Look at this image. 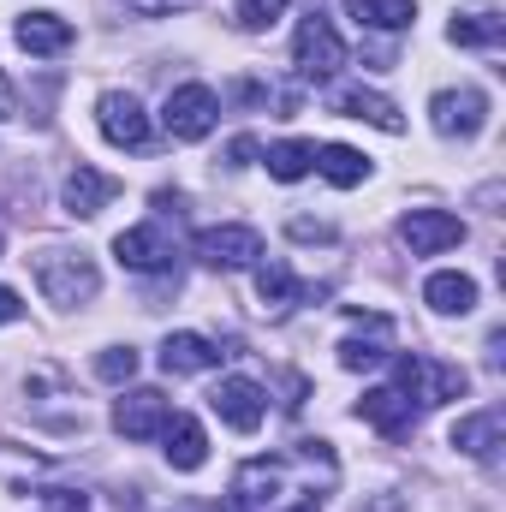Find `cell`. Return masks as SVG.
<instances>
[{"mask_svg":"<svg viewBox=\"0 0 506 512\" xmlns=\"http://www.w3.org/2000/svg\"><path fill=\"white\" fill-rule=\"evenodd\" d=\"M36 286L48 292V304L72 310V304H90L96 298L102 274H96V262L84 251H42L36 256Z\"/></svg>","mask_w":506,"mask_h":512,"instance_id":"obj_1","label":"cell"},{"mask_svg":"<svg viewBox=\"0 0 506 512\" xmlns=\"http://www.w3.org/2000/svg\"><path fill=\"white\" fill-rule=\"evenodd\" d=\"M393 387L405 393V399H417V405H453V399H465V387L471 376L465 370H453V364H435V358H399L393 364Z\"/></svg>","mask_w":506,"mask_h":512,"instance_id":"obj_2","label":"cell"},{"mask_svg":"<svg viewBox=\"0 0 506 512\" xmlns=\"http://www.w3.org/2000/svg\"><path fill=\"white\" fill-rule=\"evenodd\" d=\"M292 54H298V72H304L310 84H322V78H334V72L346 66V42H340V30H334L322 12H310V18L298 24Z\"/></svg>","mask_w":506,"mask_h":512,"instance_id":"obj_3","label":"cell"},{"mask_svg":"<svg viewBox=\"0 0 506 512\" xmlns=\"http://www.w3.org/2000/svg\"><path fill=\"white\" fill-rule=\"evenodd\" d=\"M215 120H221V102H215L209 84H179V90L167 96V108H161V126H167V137H179V143L209 137Z\"/></svg>","mask_w":506,"mask_h":512,"instance_id":"obj_4","label":"cell"},{"mask_svg":"<svg viewBox=\"0 0 506 512\" xmlns=\"http://www.w3.org/2000/svg\"><path fill=\"white\" fill-rule=\"evenodd\" d=\"M399 245H405L411 256L453 251V245H465V221L447 215V209H411V215L399 221Z\"/></svg>","mask_w":506,"mask_h":512,"instance_id":"obj_5","label":"cell"},{"mask_svg":"<svg viewBox=\"0 0 506 512\" xmlns=\"http://www.w3.org/2000/svg\"><path fill=\"white\" fill-rule=\"evenodd\" d=\"M173 423V399L161 393V387H131L126 399L114 405V429L126 435V441H149V435H161Z\"/></svg>","mask_w":506,"mask_h":512,"instance_id":"obj_6","label":"cell"},{"mask_svg":"<svg viewBox=\"0 0 506 512\" xmlns=\"http://www.w3.org/2000/svg\"><path fill=\"white\" fill-rule=\"evenodd\" d=\"M96 126H102V137L114 149H149V114H143V102L126 96V90H108L96 102Z\"/></svg>","mask_w":506,"mask_h":512,"instance_id":"obj_7","label":"cell"},{"mask_svg":"<svg viewBox=\"0 0 506 512\" xmlns=\"http://www.w3.org/2000/svg\"><path fill=\"white\" fill-rule=\"evenodd\" d=\"M429 120H435L441 137H477L489 126V96L483 90H441L429 102Z\"/></svg>","mask_w":506,"mask_h":512,"instance_id":"obj_8","label":"cell"},{"mask_svg":"<svg viewBox=\"0 0 506 512\" xmlns=\"http://www.w3.org/2000/svg\"><path fill=\"white\" fill-rule=\"evenodd\" d=\"M209 405H215V417H221L227 429H239V435L262 429V411H268V399H262V387H256L251 376H227V382L209 393Z\"/></svg>","mask_w":506,"mask_h":512,"instance_id":"obj_9","label":"cell"},{"mask_svg":"<svg viewBox=\"0 0 506 512\" xmlns=\"http://www.w3.org/2000/svg\"><path fill=\"white\" fill-rule=\"evenodd\" d=\"M197 256L209 262V268H251L256 256H262V233L256 227H209V233H197Z\"/></svg>","mask_w":506,"mask_h":512,"instance_id":"obj_10","label":"cell"},{"mask_svg":"<svg viewBox=\"0 0 506 512\" xmlns=\"http://www.w3.org/2000/svg\"><path fill=\"white\" fill-rule=\"evenodd\" d=\"M114 256L137 268V274H161V268H173V239H167V227H126L120 239H114Z\"/></svg>","mask_w":506,"mask_h":512,"instance_id":"obj_11","label":"cell"},{"mask_svg":"<svg viewBox=\"0 0 506 512\" xmlns=\"http://www.w3.org/2000/svg\"><path fill=\"white\" fill-rule=\"evenodd\" d=\"M114 191H120V185H114L108 173H96V167L78 161V167L66 173V185H60V203H66V215H84V221H90V215H102V209L114 203Z\"/></svg>","mask_w":506,"mask_h":512,"instance_id":"obj_12","label":"cell"},{"mask_svg":"<svg viewBox=\"0 0 506 512\" xmlns=\"http://www.w3.org/2000/svg\"><path fill=\"white\" fill-rule=\"evenodd\" d=\"M352 322H358V334L340 340V364H346V370H376L381 358H387L393 322H387V316H358V310H352Z\"/></svg>","mask_w":506,"mask_h":512,"instance_id":"obj_13","label":"cell"},{"mask_svg":"<svg viewBox=\"0 0 506 512\" xmlns=\"http://www.w3.org/2000/svg\"><path fill=\"white\" fill-rule=\"evenodd\" d=\"M364 423H376L387 441H411L417 411H411V399L399 387H376V393H364Z\"/></svg>","mask_w":506,"mask_h":512,"instance_id":"obj_14","label":"cell"},{"mask_svg":"<svg viewBox=\"0 0 506 512\" xmlns=\"http://www.w3.org/2000/svg\"><path fill=\"white\" fill-rule=\"evenodd\" d=\"M221 364V346L203 340V334H167L161 340V370L167 376H197V370H215Z\"/></svg>","mask_w":506,"mask_h":512,"instance_id":"obj_15","label":"cell"},{"mask_svg":"<svg viewBox=\"0 0 506 512\" xmlns=\"http://www.w3.org/2000/svg\"><path fill=\"white\" fill-rule=\"evenodd\" d=\"M12 36H18L24 54H66V48H72V24H66L60 12H24Z\"/></svg>","mask_w":506,"mask_h":512,"instance_id":"obj_16","label":"cell"},{"mask_svg":"<svg viewBox=\"0 0 506 512\" xmlns=\"http://www.w3.org/2000/svg\"><path fill=\"white\" fill-rule=\"evenodd\" d=\"M161 441H167V465H173V471H197V465L209 459V435H203V423L185 417V411H173V423L161 429Z\"/></svg>","mask_w":506,"mask_h":512,"instance_id":"obj_17","label":"cell"},{"mask_svg":"<svg viewBox=\"0 0 506 512\" xmlns=\"http://www.w3.org/2000/svg\"><path fill=\"white\" fill-rule=\"evenodd\" d=\"M334 114H346V120H370V126H381V131H405L399 108H393L387 96H376V90H364V84L334 90Z\"/></svg>","mask_w":506,"mask_h":512,"instance_id":"obj_18","label":"cell"},{"mask_svg":"<svg viewBox=\"0 0 506 512\" xmlns=\"http://www.w3.org/2000/svg\"><path fill=\"white\" fill-rule=\"evenodd\" d=\"M453 447L471 453V459H495V453L506 447V417L501 411H477V417H465V423L453 429Z\"/></svg>","mask_w":506,"mask_h":512,"instance_id":"obj_19","label":"cell"},{"mask_svg":"<svg viewBox=\"0 0 506 512\" xmlns=\"http://www.w3.org/2000/svg\"><path fill=\"white\" fill-rule=\"evenodd\" d=\"M316 173H322L328 185L352 191V185H364V179H370V155H358L352 143H328V149H316Z\"/></svg>","mask_w":506,"mask_h":512,"instance_id":"obj_20","label":"cell"},{"mask_svg":"<svg viewBox=\"0 0 506 512\" xmlns=\"http://www.w3.org/2000/svg\"><path fill=\"white\" fill-rule=\"evenodd\" d=\"M423 298H429V310H441V316H471V310H477V280H471V274H429Z\"/></svg>","mask_w":506,"mask_h":512,"instance_id":"obj_21","label":"cell"},{"mask_svg":"<svg viewBox=\"0 0 506 512\" xmlns=\"http://www.w3.org/2000/svg\"><path fill=\"white\" fill-rule=\"evenodd\" d=\"M256 298H262L268 310H292V304H298V298H310V292L292 280V268H286L280 256H268V262L256 268Z\"/></svg>","mask_w":506,"mask_h":512,"instance_id":"obj_22","label":"cell"},{"mask_svg":"<svg viewBox=\"0 0 506 512\" xmlns=\"http://www.w3.org/2000/svg\"><path fill=\"white\" fill-rule=\"evenodd\" d=\"M346 12L364 30H405L417 18V0H346Z\"/></svg>","mask_w":506,"mask_h":512,"instance_id":"obj_23","label":"cell"},{"mask_svg":"<svg viewBox=\"0 0 506 512\" xmlns=\"http://www.w3.org/2000/svg\"><path fill=\"white\" fill-rule=\"evenodd\" d=\"M501 36H506V18H495V12H465V18L447 24V42L453 48H495Z\"/></svg>","mask_w":506,"mask_h":512,"instance_id":"obj_24","label":"cell"},{"mask_svg":"<svg viewBox=\"0 0 506 512\" xmlns=\"http://www.w3.org/2000/svg\"><path fill=\"white\" fill-rule=\"evenodd\" d=\"M268 173L280 179V185H292V179H304L310 167H316V143H298V137H286V143H268Z\"/></svg>","mask_w":506,"mask_h":512,"instance_id":"obj_25","label":"cell"},{"mask_svg":"<svg viewBox=\"0 0 506 512\" xmlns=\"http://www.w3.org/2000/svg\"><path fill=\"white\" fill-rule=\"evenodd\" d=\"M286 6H292V0H233V18H239L245 30H268Z\"/></svg>","mask_w":506,"mask_h":512,"instance_id":"obj_26","label":"cell"},{"mask_svg":"<svg viewBox=\"0 0 506 512\" xmlns=\"http://www.w3.org/2000/svg\"><path fill=\"white\" fill-rule=\"evenodd\" d=\"M96 376H102V382H131V376H137V352H131V346H108V352H102V358H96Z\"/></svg>","mask_w":506,"mask_h":512,"instance_id":"obj_27","label":"cell"},{"mask_svg":"<svg viewBox=\"0 0 506 512\" xmlns=\"http://www.w3.org/2000/svg\"><path fill=\"white\" fill-rule=\"evenodd\" d=\"M42 512H90V495H78V489H48V495H42Z\"/></svg>","mask_w":506,"mask_h":512,"instance_id":"obj_28","label":"cell"},{"mask_svg":"<svg viewBox=\"0 0 506 512\" xmlns=\"http://www.w3.org/2000/svg\"><path fill=\"white\" fill-rule=\"evenodd\" d=\"M131 12H143V18H167V12H185V6H197V0H126Z\"/></svg>","mask_w":506,"mask_h":512,"instance_id":"obj_29","label":"cell"},{"mask_svg":"<svg viewBox=\"0 0 506 512\" xmlns=\"http://www.w3.org/2000/svg\"><path fill=\"white\" fill-rule=\"evenodd\" d=\"M292 239H304V245L316 239V245H322V239H334V227H328V221H292Z\"/></svg>","mask_w":506,"mask_h":512,"instance_id":"obj_30","label":"cell"},{"mask_svg":"<svg viewBox=\"0 0 506 512\" xmlns=\"http://www.w3.org/2000/svg\"><path fill=\"white\" fill-rule=\"evenodd\" d=\"M251 155H256V137H233V143H227V161H233V167H251Z\"/></svg>","mask_w":506,"mask_h":512,"instance_id":"obj_31","label":"cell"},{"mask_svg":"<svg viewBox=\"0 0 506 512\" xmlns=\"http://www.w3.org/2000/svg\"><path fill=\"white\" fill-rule=\"evenodd\" d=\"M18 316H24L18 292H12V286H0V328H6V322H18Z\"/></svg>","mask_w":506,"mask_h":512,"instance_id":"obj_32","label":"cell"},{"mask_svg":"<svg viewBox=\"0 0 506 512\" xmlns=\"http://www.w3.org/2000/svg\"><path fill=\"white\" fill-rule=\"evenodd\" d=\"M12 108H18V102H12V84H6V72H0V120H12Z\"/></svg>","mask_w":506,"mask_h":512,"instance_id":"obj_33","label":"cell"},{"mask_svg":"<svg viewBox=\"0 0 506 512\" xmlns=\"http://www.w3.org/2000/svg\"><path fill=\"white\" fill-rule=\"evenodd\" d=\"M286 512H316V501H298V507H286Z\"/></svg>","mask_w":506,"mask_h":512,"instance_id":"obj_34","label":"cell"},{"mask_svg":"<svg viewBox=\"0 0 506 512\" xmlns=\"http://www.w3.org/2000/svg\"><path fill=\"white\" fill-rule=\"evenodd\" d=\"M221 512H245V507H239V501H221Z\"/></svg>","mask_w":506,"mask_h":512,"instance_id":"obj_35","label":"cell"}]
</instances>
